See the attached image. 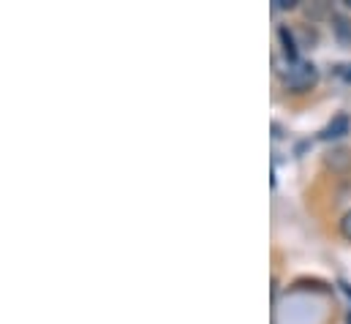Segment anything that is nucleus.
<instances>
[{"mask_svg":"<svg viewBox=\"0 0 351 324\" xmlns=\"http://www.w3.org/2000/svg\"><path fill=\"white\" fill-rule=\"evenodd\" d=\"M316 77L319 71L313 63H291V69L283 74V84L289 93H305L316 84Z\"/></svg>","mask_w":351,"mask_h":324,"instance_id":"nucleus-1","label":"nucleus"},{"mask_svg":"<svg viewBox=\"0 0 351 324\" xmlns=\"http://www.w3.org/2000/svg\"><path fill=\"white\" fill-rule=\"evenodd\" d=\"M351 131V117L346 115V112H341V115H335L324 128H322V139L324 142H332V139H341V137H346Z\"/></svg>","mask_w":351,"mask_h":324,"instance_id":"nucleus-2","label":"nucleus"},{"mask_svg":"<svg viewBox=\"0 0 351 324\" xmlns=\"http://www.w3.org/2000/svg\"><path fill=\"white\" fill-rule=\"evenodd\" d=\"M278 38H280V47H283V55H286V60L289 63H300L297 58H300V44H297V38H294V30L289 27V25H280L278 27Z\"/></svg>","mask_w":351,"mask_h":324,"instance_id":"nucleus-3","label":"nucleus"},{"mask_svg":"<svg viewBox=\"0 0 351 324\" xmlns=\"http://www.w3.org/2000/svg\"><path fill=\"white\" fill-rule=\"evenodd\" d=\"M332 30H335V38L341 41V44H351V19L346 16H338V14H332Z\"/></svg>","mask_w":351,"mask_h":324,"instance_id":"nucleus-4","label":"nucleus"},{"mask_svg":"<svg viewBox=\"0 0 351 324\" xmlns=\"http://www.w3.org/2000/svg\"><path fill=\"white\" fill-rule=\"evenodd\" d=\"M327 166L335 172H346V169H351V153L349 150H332L327 156Z\"/></svg>","mask_w":351,"mask_h":324,"instance_id":"nucleus-5","label":"nucleus"},{"mask_svg":"<svg viewBox=\"0 0 351 324\" xmlns=\"http://www.w3.org/2000/svg\"><path fill=\"white\" fill-rule=\"evenodd\" d=\"M341 235H343L346 240H351V210L341 218Z\"/></svg>","mask_w":351,"mask_h":324,"instance_id":"nucleus-6","label":"nucleus"},{"mask_svg":"<svg viewBox=\"0 0 351 324\" xmlns=\"http://www.w3.org/2000/svg\"><path fill=\"white\" fill-rule=\"evenodd\" d=\"M335 74H338L341 80L351 82V63H349V66H338V69H335Z\"/></svg>","mask_w":351,"mask_h":324,"instance_id":"nucleus-7","label":"nucleus"},{"mask_svg":"<svg viewBox=\"0 0 351 324\" xmlns=\"http://www.w3.org/2000/svg\"><path fill=\"white\" fill-rule=\"evenodd\" d=\"M275 5H278V8H294L297 0H275Z\"/></svg>","mask_w":351,"mask_h":324,"instance_id":"nucleus-8","label":"nucleus"},{"mask_svg":"<svg viewBox=\"0 0 351 324\" xmlns=\"http://www.w3.org/2000/svg\"><path fill=\"white\" fill-rule=\"evenodd\" d=\"M343 3H346V5H349V8H351V0H343Z\"/></svg>","mask_w":351,"mask_h":324,"instance_id":"nucleus-9","label":"nucleus"}]
</instances>
